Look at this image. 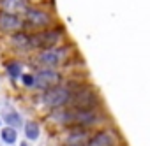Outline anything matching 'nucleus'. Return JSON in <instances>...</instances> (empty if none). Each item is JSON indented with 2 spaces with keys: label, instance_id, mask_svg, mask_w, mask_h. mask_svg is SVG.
I'll use <instances>...</instances> for the list:
<instances>
[{
  "label": "nucleus",
  "instance_id": "obj_1",
  "mask_svg": "<svg viewBox=\"0 0 150 146\" xmlns=\"http://www.w3.org/2000/svg\"><path fill=\"white\" fill-rule=\"evenodd\" d=\"M72 99V93L67 90V88H60V86H53L50 90H46L44 97H42V102L48 106V107H64L65 104H69Z\"/></svg>",
  "mask_w": 150,
  "mask_h": 146
},
{
  "label": "nucleus",
  "instance_id": "obj_2",
  "mask_svg": "<svg viewBox=\"0 0 150 146\" xmlns=\"http://www.w3.org/2000/svg\"><path fill=\"white\" fill-rule=\"evenodd\" d=\"M58 39H60V30H44L28 37V48L48 49V48H53L58 42Z\"/></svg>",
  "mask_w": 150,
  "mask_h": 146
},
{
  "label": "nucleus",
  "instance_id": "obj_3",
  "mask_svg": "<svg viewBox=\"0 0 150 146\" xmlns=\"http://www.w3.org/2000/svg\"><path fill=\"white\" fill-rule=\"evenodd\" d=\"M60 81H62V76L57 70L44 69V70L37 72V76L34 78V86H37L39 90H50L53 86H58Z\"/></svg>",
  "mask_w": 150,
  "mask_h": 146
},
{
  "label": "nucleus",
  "instance_id": "obj_4",
  "mask_svg": "<svg viewBox=\"0 0 150 146\" xmlns=\"http://www.w3.org/2000/svg\"><path fill=\"white\" fill-rule=\"evenodd\" d=\"M25 13H27V16H25L27 23L35 28H44V27L51 25V16L41 9H27Z\"/></svg>",
  "mask_w": 150,
  "mask_h": 146
},
{
  "label": "nucleus",
  "instance_id": "obj_5",
  "mask_svg": "<svg viewBox=\"0 0 150 146\" xmlns=\"http://www.w3.org/2000/svg\"><path fill=\"white\" fill-rule=\"evenodd\" d=\"M21 27H23V21H21L16 14H13V13H6V11L0 13V30H2V32H6V34H13V32L21 30Z\"/></svg>",
  "mask_w": 150,
  "mask_h": 146
},
{
  "label": "nucleus",
  "instance_id": "obj_6",
  "mask_svg": "<svg viewBox=\"0 0 150 146\" xmlns=\"http://www.w3.org/2000/svg\"><path fill=\"white\" fill-rule=\"evenodd\" d=\"M65 55H67V49H64V48H60V49L48 48L46 51H42V53L39 55V60H41L44 65H48V67H57V65L65 58Z\"/></svg>",
  "mask_w": 150,
  "mask_h": 146
},
{
  "label": "nucleus",
  "instance_id": "obj_7",
  "mask_svg": "<svg viewBox=\"0 0 150 146\" xmlns=\"http://www.w3.org/2000/svg\"><path fill=\"white\" fill-rule=\"evenodd\" d=\"M0 7L6 13L18 14V13H25L28 9V4L27 0H0Z\"/></svg>",
  "mask_w": 150,
  "mask_h": 146
},
{
  "label": "nucleus",
  "instance_id": "obj_8",
  "mask_svg": "<svg viewBox=\"0 0 150 146\" xmlns=\"http://www.w3.org/2000/svg\"><path fill=\"white\" fill-rule=\"evenodd\" d=\"M88 144V134L85 130H76L65 139V146H87Z\"/></svg>",
  "mask_w": 150,
  "mask_h": 146
},
{
  "label": "nucleus",
  "instance_id": "obj_9",
  "mask_svg": "<svg viewBox=\"0 0 150 146\" xmlns=\"http://www.w3.org/2000/svg\"><path fill=\"white\" fill-rule=\"evenodd\" d=\"M113 135L110 132H99L94 135L92 141H88V146H113Z\"/></svg>",
  "mask_w": 150,
  "mask_h": 146
},
{
  "label": "nucleus",
  "instance_id": "obj_10",
  "mask_svg": "<svg viewBox=\"0 0 150 146\" xmlns=\"http://www.w3.org/2000/svg\"><path fill=\"white\" fill-rule=\"evenodd\" d=\"M4 120L9 127L13 128H18V127H23V118L20 116V113H16L14 109H9L4 113Z\"/></svg>",
  "mask_w": 150,
  "mask_h": 146
},
{
  "label": "nucleus",
  "instance_id": "obj_11",
  "mask_svg": "<svg viewBox=\"0 0 150 146\" xmlns=\"http://www.w3.org/2000/svg\"><path fill=\"white\" fill-rule=\"evenodd\" d=\"M23 128H25V135H27L28 141H37V139H39V132H41L39 123H35V121H27Z\"/></svg>",
  "mask_w": 150,
  "mask_h": 146
},
{
  "label": "nucleus",
  "instance_id": "obj_12",
  "mask_svg": "<svg viewBox=\"0 0 150 146\" xmlns=\"http://www.w3.org/2000/svg\"><path fill=\"white\" fill-rule=\"evenodd\" d=\"M0 135H2V141H4L6 144H14V142H16V139H18L16 128H13V127H9V125H7L6 128H2Z\"/></svg>",
  "mask_w": 150,
  "mask_h": 146
},
{
  "label": "nucleus",
  "instance_id": "obj_13",
  "mask_svg": "<svg viewBox=\"0 0 150 146\" xmlns=\"http://www.w3.org/2000/svg\"><path fill=\"white\" fill-rule=\"evenodd\" d=\"M6 69H7V74L14 79L20 78V74H21V63H18V62H9L6 65Z\"/></svg>",
  "mask_w": 150,
  "mask_h": 146
},
{
  "label": "nucleus",
  "instance_id": "obj_14",
  "mask_svg": "<svg viewBox=\"0 0 150 146\" xmlns=\"http://www.w3.org/2000/svg\"><path fill=\"white\" fill-rule=\"evenodd\" d=\"M13 41H14V44H18L20 48H28V35H25V34H16V35L13 37Z\"/></svg>",
  "mask_w": 150,
  "mask_h": 146
},
{
  "label": "nucleus",
  "instance_id": "obj_15",
  "mask_svg": "<svg viewBox=\"0 0 150 146\" xmlns=\"http://www.w3.org/2000/svg\"><path fill=\"white\" fill-rule=\"evenodd\" d=\"M20 78H21V83L25 86H34V76H30V74H20Z\"/></svg>",
  "mask_w": 150,
  "mask_h": 146
},
{
  "label": "nucleus",
  "instance_id": "obj_16",
  "mask_svg": "<svg viewBox=\"0 0 150 146\" xmlns=\"http://www.w3.org/2000/svg\"><path fill=\"white\" fill-rule=\"evenodd\" d=\"M0 123H2V121H0Z\"/></svg>",
  "mask_w": 150,
  "mask_h": 146
}]
</instances>
